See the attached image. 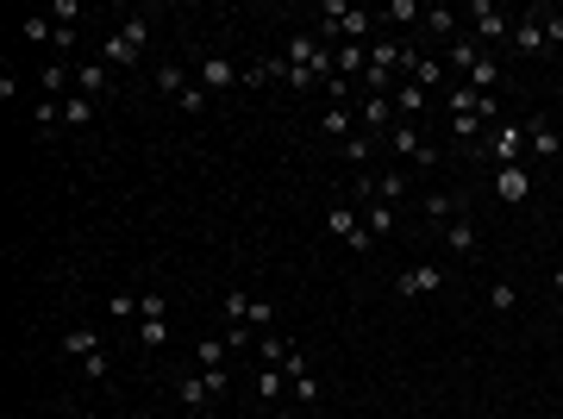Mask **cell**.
<instances>
[{
  "instance_id": "cell-17",
  "label": "cell",
  "mask_w": 563,
  "mask_h": 419,
  "mask_svg": "<svg viewBox=\"0 0 563 419\" xmlns=\"http://www.w3.org/2000/svg\"><path fill=\"white\" fill-rule=\"evenodd\" d=\"M282 76H288V63H282V57H257V63H245V76H238V82H245V88H270V82H282Z\"/></svg>"
},
{
  "instance_id": "cell-46",
  "label": "cell",
  "mask_w": 563,
  "mask_h": 419,
  "mask_svg": "<svg viewBox=\"0 0 563 419\" xmlns=\"http://www.w3.org/2000/svg\"><path fill=\"white\" fill-rule=\"evenodd\" d=\"M551 126H558V144H563V120H551Z\"/></svg>"
},
{
  "instance_id": "cell-41",
  "label": "cell",
  "mask_w": 563,
  "mask_h": 419,
  "mask_svg": "<svg viewBox=\"0 0 563 419\" xmlns=\"http://www.w3.org/2000/svg\"><path fill=\"white\" fill-rule=\"evenodd\" d=\"M545 44H563V13H551V6H545Z\"/></svg>"
},
{
  "instance_id": "cell-40",
  "label": "cell",
  "mask_w": 563,
  "mask_h": 419,
  "mask_svg": "<svg viewBox=\"0 0 563 419\" xmlns=\"http://www.w3.org/2000/svg\"><path fill=\"white\" fill-rule=\"evenodd\" d=\"M107 370H113V363H107V351H101V357H88V363H82V376H88V382H107Z\"/></svg>"
},
{
  "instance_id": "cell-4",
  "label": "cell",
  "mask_w": 563,
  "mask_h": 419,
  "mask_svg": "<svg viewBox=\"0 0 563 419\" xmlns=\"http://www.w3.org/2000/svg\"><path fill=\"white\" fill-rule=\"evenodd\" d=\"M444 107H451V120H501V94H482L469 82H457Z\"/></svg>"
},
{
  "instance_id": "cell-42",
  "label": "cell",
  "mask_w": 563,
  "mask_h": 419,
  "mask_svg": "<svg viewBox=\"0 0 563 419\" xmlns=\"http://www.w3.org/2000/svg\"><path fill=\"white\" fill-rule=\"evenodd\" d=\"M50 19H63V25H69V19H82V0H57V6H50Z\"/></svg>"
},
{
  "instance_id": "cell-15",
  "label": "cell",
  "mask_w": 563,
  "mask_h": 419,
  "mask_svg": "<svg viewBox=\"0 0 563 419\" xmlns=\"http://www.w3.org/2000/svg\"><path fill=\"white\" fill-rule=\"evenodd\" d=\"M389 101H395V113H407V120L420 126V113L432 107V88H420V82H401V88H395Z\"/></svg>"
},
{
  "instance_id": "cell-35",
  "label": "cell",
  "mask_w": 563,
  "mask_h": 419,
  "mask_svg": "<svg viewBox=\"0 0 563 419\" xmlns=\"http://www.w3.org/2000/svg\"><path fill=\"white\" fill-rule=\"evenodd\" d=\"M156 88H163V94H182V88H188V69L163 63V69H156Z\"/></svg>"
},
{
  "instance_id": "cell-33",
  "label": "cell",
  "mask_w": 563,
  "mask_h": 419,
  "mask_svg": "<svg viewBox=\"0 0 563 419\" xmlns=\"http://www.w3.org/2000/svg\"><path fill=\"white\" fill-rule=\"evenodd\" d=\"M488 307H495V313H514V307H520V288H514V281H495V288H488Z\"/></svg>"
},
{
  "instance_id": "cell-28",
  "label": "cell",
  "mask_w": 563,
  "mask_h": 419,
  "mask_svg": "<svg viewBox=\"0 0 563 419\" xmlns=\"http://www.w3.org/2000/svg\"><path fill=\"white\" fill-rule=\"evenodd\" d=\"M363 226H370L376 238H389V232H395V207H389V201H370V207H363Z\"/></svg>"
},
{
  "instance_id": "cell-44",
  "label": "cell",
  "mask_w": 563,
  "mask_h": 419,
  "mask_svg": "<svg viewBox=\"0 0 563 419\" xmlns=\"http://www.w3.org/2000/svg\"><path fill=\"white\" fill-rule=\"evenodd\" d=\"M139 313V294H113V319H132Z\"/></svg>"
},
{
  "instance_id": "cell-21",
  "label": "cell",
  "mask_w": 563,
  "mask_h": 419,
  "mask_svg": "<svg viewBox=\"0 0 563 419\" xmlns=\"http://www.w3.org/2000/svg\"><path fill=\"white\" fill-rule=\"evenodd\" d=\"M319 132H326V138H357V113H351V107H326V120H319Z\"/></svg>"
},
{
  "instance_id": "cell-31",
  "label": "cell",
  "mask_w": 563,
  "mask_h": 419,
  "mask_svg": "<svg viewBox=\"0 0 563 419\" xmlns=\"http://www.w3.org/2000/svg\"><path fill=\"white\" fill-rule=\"evenodd\" d=\"M88 120H94V101L88 94H69L63 101V126H88Z\"/></svg>"
},
{
  "instance_id": "cell-38",
  "label": "cell",
  "mask_w": 563,
  "mask_h": 419,
  "mask_svg": "<svg viewBox=\"0 0 563 419\" xmlns=\"http://www.w3.org/2000/svg\"><path fill=\"white\" fill-rule=\"evenodd\" d=\"M257 319L270 325V319H276V300H257V294H251V313H245V325H257Z\"/></svg>"
},
{
  "instance_id": "cell-14",
  "label": "cell",
  "mask_w": 563,
  "mask_h": 419,
  "mask_svg": "<svg viewBox=\"0 0 563 419\" xmlns=\"http://www.w3.org/2000/svg\"><path fill=\"white\" fill-rule=\"evenodd\" d=\"M357 120H363V132H395V126H401V120H395V101H389V94H370Z\"/></svg>"
},
{
  "instance_id": "cell-24",
  "label": "cell",
  "mask_w": 563,
  "mask_h": 419,
  "mask_svg": "<svg viewBox=\"0 0 563 419\" xmlns=\"http://www.w3.org/2000/svg\"><path fill=\"white\" fill-rule=\"evenodd\" d=\"M444 238H451V251H457V257H476V226H469V213H463V219H451V226H444Z\"/></svg>"
},
{
  "instance_id": "cell-20",
  "label": "cell",
  "mask_w": 563,
  "mask_h": 419,
  "mask_svg": "<svg viewBox=\"0 0 563 419\" xmlns=\"http://www.w3.org/2000/svg\"><path fill=\"white\" fill-rule=\"evenodd\" d=\"M257 401L282 414V401H288V376H282V370H257Z\"/></svg>"
},
{
  "instance_id": "cell-36",
  "label": "cell",
  "mask_w": 563,
  "mask_h": 419,
  "mask_svg": "<svg viewBox=\"0 0 563 419\" xmlns=\"http://www.w3.org/2000/svg\"><path fill=\"white\" fill-rule=\"evenodd\" d=\"M175 101H182V113H207V88H201V82H188Z\"/></svg>"
},
{
  "instance_id": "cell-6",
  "label": "cell",
  "mask_w": 563,
  "mask_h": 419,
  "mask_svg": "<svg viewBox=\"0 0 563 419\" xmlns=\"http://www.w3.org/2000/svg\"><path fill=\"white\" fill-rule=\"evenodd\" d=\"M389 150H395V156H407V163H420V169H432V163H438V144L425 138L420 126H395V132H389Z\"/></svg>"
},
{
  "instance_id": "cell-2",
  "label": "cell",
  "mask_w": 563,
  "mask_h": 419,
  "mask_svg": "<svg viewBox=\"0 0 563 419\" xmlns=\"http://www.w3.org/2000/svg\"><path fill=\"white\" fill-rule=\"evenodd\" d=\"M326 232H332V238H344V245H351L357 257H370V251H376V232L363 226V213H357L351 201H338V207L326 213Z\"/></svg>"
},
{
  "instance_id": "cell-11",
  "label": "cell",
  "mask_w": 563,
  "mask_h": 419,
  "mask_svg": "<svg viewBox=\"0 0 563 419\" xmlns=\"http://www.w3.org/2000/svg\"><path fill=\"white\" fill-rule=\"evenodd\" d=\"M495 194H501L507 207H526V201H532V175H526L520 163H514V169H495Z\"/></svg>"
},
{
  "instance_id": "cell-13",
  "label": "cell",
  "mask_w": 563,
  "mask_h": 419,
  "mask_svg": "<svg viewBox=\"0 0 563 419\" xmlns=\"http://www.w3.org/2000/svg\"><path fill=\"white\" fill-rule=\"evenodd\" d=\"M238 76H245V69H238V63H226V57H207V63L194 69V82H201L207 94H219V88H232Z\"/></svg>"
},
{
  "instance_id": "cell-39",
  "label": "cell",
  "mask_w": 563,
  "mask_h": 419,
  "mask_svg": "<svg viewBox=\"0 0 563 419\" xmlns=\"http://www.w3.org/2000/svg\"><path fill=\"white\" fill-rule=\"evenodd\" d=\"M139 313L144 319H163V294H156V288H144L139 294Z\"/></svg>"
},
{
  "instance_id": "cell-34",
  "label": "cell",
  "mask_w": 563,
  "mask_h": 419,
  "mask_svg": "<svg viewBox=\"0 0 563 419\" xmlns=\"http://www.w3.org/2000/svg\"><path fill=\"white\" fill-rule=\"evenodd\" d=\"M370 150H376V138L357 132V138H344V163H363V169H370Z\"/></svg>"
},
{
  "instance_id": "cell-47",
  "label": "cell",
  "mask_w": 563,
  "mask_h": 419,
  "mask_svg": "<svg viewBox=\"0 0 563 419\" xmlns=\"http://www.w3.org/2000/svg\"><path fill=\"white\" fill-rule=\"evenodd\" d=\"M558 270H563V263H558Z\"/></svg>"
},
{
  "instance_id": "cell-25",
  "label": "cell",
  "mask_w": 563,
  "mask_h": 419,
  "mask_svg": "<svg viewBox=\"0 0 563 419\" xmlns=\"http://www.w3.org/2000/svg\"><path fill=\"white\" fill-rule=\"evenodd\" d=\"M226 357H232L226 338H201V344H194V363H201V370H226Z\"/></svg>"
},
{
  "instance_id": "cell-8",
  "label": "cell",
  "mask_w": 563,
  "mask_h": 419,
  "mask_svg": "<svg viewBox=\"0 0 563 419\" xmlns=\"http://www.w3.org/2000/svg\"><path fill=\"white\" fill-rule=\"evenodd\" d=\"M401 69H407V82H420V88H438V82H444V63L425 57L420 44H401Z\"/></svg>"
},
{
  "instance_id": "cell-3",
  "label": "cell",
  "mask_w": 563,
  "mask_h": 419,
  "mask_svg": "<svg viewBox=\"0 0 563 419\" xmlns=\"http://www.w3.org/2000/svg\"><path fill=\"white\" fill-rule=\"evenodd\" d=\"M401 76V44H389V38H376L370 44V63H363V82H370V94H389V82Z\"/></svg>"
},
{
  "instance_id": "cell-22",
  "label": "cell",
  "mask_w": 563,
  "mask_h": 419,
  "mask_svg": "<svg viewBox=\"0 0 563 419\" xmlns=\"http://www.w3.org/2000/svg\"><path fill=\"white\" fill-rule=\"evenodd\" d=\"M420 213L425 219H451V213H469V207H463V194H444V188H438V194L420 201Z\"/></svg>"
},
{
  "instance_id": "cell-43",
  "label": "cell",
  "mask_w": 563,
  "mask_h": 419,
  "mask_svg": "<svg viewBox=\"0 0 563 419\" xmlns=\"http://www.w3.org/2000/svg\"><path fill=\"white\" fill-rule=\"evenodd\" d=\"M382 19H420V6H414V0H389V13H382Z\"/></svg>"
},
{
  "instance_id": "cell-12",
  "label": "cell",
  "mask_w": 563,
  "mask_h": 419,
  "mask_svg": "<svg viewBox=\"0 0 563 419\" xmlns=\"http://www.w3.org/2000/svg\"><path fill=\"white\" fill-rule=\"evenodd\" d=\"M526 150H532L539 163H551V156L563 150V144H558V126H551L545 113H539V120H526Z\"/></svg>"
},
{
  "instance_id": "cell-10",
  "label": "cell",
  "mask_w": 563,
  "mask_h": 419,
  "mask_svg": "<svg viewBox=\"0 0 563 419\" xmlns=\"http://www.w3.org/2000/svg\"><path fill=\"white\" fill-rule=\"evenodd\" d=\"M213 395H219V388L207 382V370H188V376H175V401H182L188 414H201V407H207Z\"/></svg>"
},
{
  "instance_id": "cell-16",
  "label": "cell",
  "mask_w": 563,
  "mask_h": 419,
  "mask_svg": "<svg viewBox=\"0 0 563 419\" xmlns=\"http://www.w3.org/2000/svg\"><path fill=\"white\" fill-rule=\"evenodd\" d=\"M63 357H76V363L101 357V332H94V325H76V332H63Z\"/></svg>"
},
{
  "instance_id": "cell-26",
  "label": "cell",
  "mask_w": 563,
  "mask_h": 419,
  "mask_svg": "<svg viewBox=\"0 0 563 419\" xmlns=\"http://www.w3.org/2000/svg\"><path fill=\"white\" fill-rule=\"evenodd\" d=\"M288 401H300V407H319V376H313V370L288 376Z\"/></svg>"
},
{
  "instance_id": "cell-23",
  "label": "cell",
  "mask_w": 563,
  "mask_h": 419,
  "mask_svg": "<svg viewBox=\"0 0 563 419\" xmlns=\"http://www.w3.org/2000/svg\"><path fill=\"white\" fill-rule=\"evenodd\" d=\"M69 82H76V63H50V69L38 76V88H44V101H57V94H63Z\"/></svg>"
},
{
  "instance_id": "cell-29",
  "label": "cell",
  "mask_w": 563,
  "mask_h": 419,
  "mask_svg": "<svg viewBox=\"0 0 563 419\" xmlns=\"http://www.w3.org/2000/svg\"><path fill=\"white\" fill-rule=\"evenodd\" d=\"M245 313H251V294H245V288H232V294L219 300V319H226V325H245Z\"/></svg>"
},
{
  "instance_id": "cell-37",
  "label": "cell",
  "mask_w": 563,
  "mask_h": 419,
  "mask_svg": "<svg viewBox=\"0 0 563 419\" xmlns=\"http://www.w3.org/2000/svg\"><path fill=\"white\" fill-rule=\"evenodd\" d=\"M25 38H31V44H57V25H50V19H25Z\"/></svg>"
},
{
  "instance_id": "cell-9",
  "label": "cell",
  "mask_w": 563,
  "mask_h": 419,
  "mask_svg": "<svg viewBox=\"0 0 563 419\" xmlns=\"http://www.w3.org/2000/svg\"><path fill=\"white\" fill-rule=\"evenodd\" d=\"M520 150H526V126H514V120H507V126H495V132H488V156H495L501 169H514V163H520Z\"/></svg>"
},
{
  "instance_id": "cell-45",
  "label": "cell",
  "mask_w": 563,
  "mask_h": 419,
  "mask_svg": "<svg viewBox=\"0 0 563 419\" xmlns=\"http://www.w3.org/2000/svg\"><path fill=\"white\" fill-rule=\"evenodd\" d=\"M551 288H558V294H563V270H551Z\"/></svg>"
},
{
  "instance_id": "cell-5",
  "label": "cell",
  "mask_w": 563,
  "mask_h": 419,
  "mask_svg": "<svg viewBox=\"0 0 563 419\" xmlns=\"http://www.w3.org/2000/svg\"><path fill=\"white\" fill-rule=\"evenodd\" d=\"M463 19L476 25V44H482V50H488L495 38H514V19H507L495 0H469V13H463Z\"/></svg>"
},
{
  "instance_id": "cell-19",
  "label": "cell",
  "mask_w": 563,
  "mask_h": 419,
  "mask_svg": "<svg viewBox=\"0 0 563 419\" xmlns=\"http://www.w3.org/2000/svg\"><path fill=\"white\" fill-rule=\"evenodd\" d=\"M107 88H113V69H107V63H101V69H82V63H76V94H88V101H101Z\"/></svg>"
},
{
  "instance_id": "cell-27",
  "label": "cell",
  "mask_w": 563,
  "mask_h": 419,
  "mask_svg": "<svg viewBox=\"0 0 563 419\" xmlns=\"http://www.w3.org/2000/svg\"><path fill=\"white\" fill-rule=\"evenodd\" d=\"M420 25L432 31V38H457V13H451V6H425Z\"/></svg>"
},
{
  "instance_id": "cell-32",
  "label": "cell",
  "mask_w": 563,
  "mask_h": 419,
  "mask_svg": "<svg viewBox=\"0 0 563 419\" xmlns=\"http://www.w3.org/2000/svg\"><path fill=\"white\" fill-rule=\"evenodd\" d=\"M401 194H407V175H401V169H389V175H376V201H389V207H395Z\"/></svg>"
},
{
  "instance_id": "cell-7",
  "label": "cell",
  "mask_w": 563,
  "mask_h": 419,
  "mask_svg": "<svg viewBox=\"0 0 563 419\" xmlns=\"http://www.w3.org/2000/svg\"><path fill=\"white\" fill-rule=\"evenodd\" d=\"M514 50L520 57H545L551 44H545V6H532L526 19H514Z\"/></svg>"
},
{
  "instance_id": "cell-18",
  "label": "cell",
  "mask_w": 563,
  "mask_h": 419,
  "mask_svg": "<svg viewBox=\"0 0 563 419\" xmlns=\"http://www.w3.org/2000/svg\"><path fill=\"white\" fill-rule=\"evenodd\" d=\"M444 288V270H401L395 276V294H438Z\"/></svg>"
},
{
  "instance_id": "cell-30",
  "label": "cell",
  "mask_w": 563,
  "mask_h": 419,
  "mask_svg": "<svg viewBox=\"0 0 563 419\" xmlns=\"http://www.w3.org/2000/svg\"><path fill=\"white\" fill-rule=\"evenodd\" d=\"M139 344L144 351H163L169 344V319H139Z\"/></svg>"
},
{
  "instance_id": "cell-1",
  "label": "cell",
  "mask_w": 563,
  "mask_h": 419,
  "mask_svg": "<svg viewBox=\"0 0 563 419\" xmlns=\"http://www.w3.org/2000/svg\"><path fill=\"white\" fill-rule=\"evenodd\" d=\"M144 44H150V19H144V13H132V19L107 38V50H101V57H107V69H132V63L144 57Z\"/></svg>"
}]
</instances>
